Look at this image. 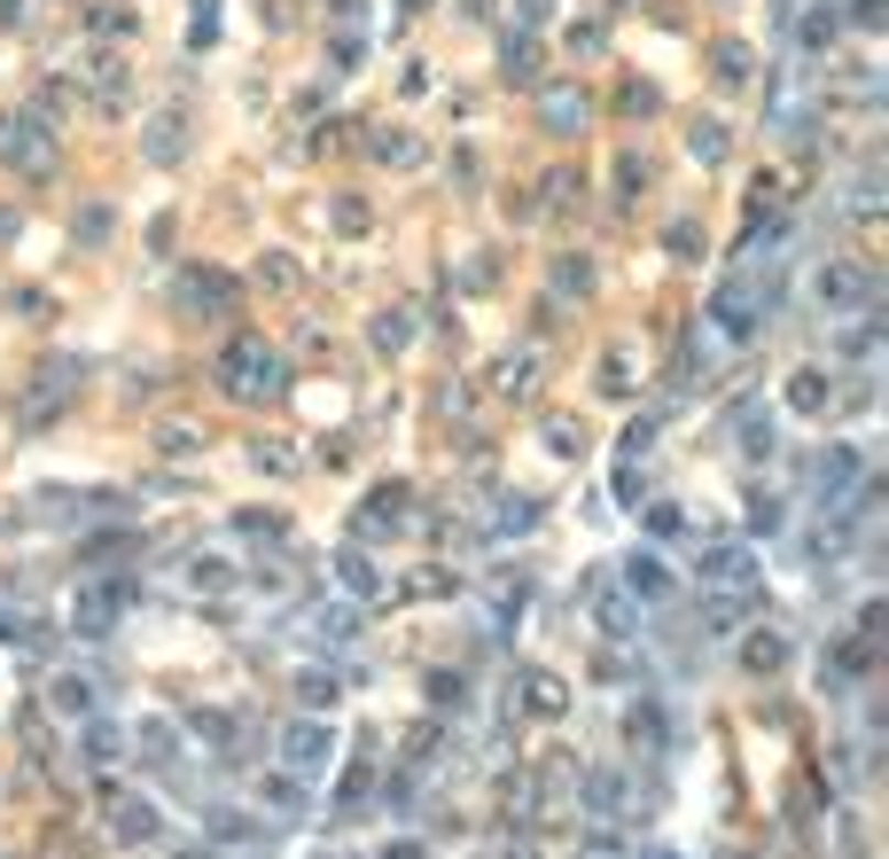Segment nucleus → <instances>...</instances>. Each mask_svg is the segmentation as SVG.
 <instances>
[{
	"instance_id": "nucleus-31",
	"label": "nucleus",
	"mask_w": 889,
	"mask_h": 859,
	"mask_svg": "<svg viewBox=\"0 0 889 859\" xmlns=\"http://www.w3.org/2000/svg\"><path fill=\"white\" fill-rule=\"evenodd\" d=\"M718 63H726V78H749V47H734V40H726V47H718Z\"/></svg>"
},
{
	"instance_id": "nucleus-17",
	"label": "nucleus",
	"mask_w": 889,
	"mask_h": 859,
	"mask_svg": "<svg viewBox=\"0 0 889 859\" xmlns=\"http://www.w3.org/2000/svg\"><path fill=\"white\" fill-rule=\"evenodd\" d=\"M336 570H343V594H360V601H367V594H383V570H375L367 555H343Z\"/></svg>"
},
{
	"instance_id": "nucleus-13",
	"label": "nucleus",
	"mask_w": 889,
	"mask_h": 859,
	"mask_svg": "<svg viewBox=\"0 0 889 859\" xmlns=\"http://www.w3.org/2000/svg\"><path fill=\"white\" fill-rule=\"evenodd\" d=\"M47 696H55V711H63V719H95V679H78V672H63V679L47 687Z\"/></svg>"
},
{
	"instance_id": "nucleus-27",
	"label": "nucleus",
	"mask_w": 889,
	"mask_h": 859,
	"mask_svg": "<svg viewBox=\"0 0 889 859\" xmlns=\"http://www.w3.org/2000/svg\"><path fill=\"white\" fill-rule=\"evenodd\" d=\"M375 344H383V352H398V344H406V313H383V320H375Z\"/></svg>"
},
{
	"instance_id": "nucleus-18",
	"label": "nucleus",
	"mask_w": 889,
	"mask_h": 859,
	"mask_svg": "<svg viewBox=\"0 0 889 859\" xmlns=\"http://www.w3.org/2000/svg\"><path fill=\"white\" fill-rule=\"evenodd\" d=\"M141 750H149V765H172V750H180V735H172L164 719H141V735H133Z\"/></svg>"
},
{
	"instance_id": "nucleus-2",
	"label": "nucleus",
	"mask_w": 889,
	"mask_h": 859,
	"mask_svg": "<svg viewBox=\"0 0 889 859\" xmlns=\"http://www.w3.org/2000/svg\"><path fill=\"white\" fill-rule=\"evenodd\" d=\"M133 601V578H102V586H78V601H70V626H78V641H110V626H118V610Z\"/></svg>"
},
{
	"instance_id": "nucleus-15",
	"label": "nucleus",
	"mask_w": 889,
	"mask_h": 859,
	"mask_svg": "<svg viewBox=\"0 0 889 859\" xmlns=\"http://www.w3.org/2000/svg\"><path fill=\"white\" fill-rule=\"evenodd\" d=\"M351 633H360V610H343V601H336V610H312V641H328V649H343Z\"/></svg>"
},
{
	"instance_id": "nucleus-22",
	"label": "nucleus",
	"mask_w": 889,
	"mask_h": 859,
	"mask_svg": "<svg viewBox=\"0 0 889 859\" xmlns=\"http://www.w3.org/2000/svg\"><path fill=\"white\" fill-rule=\"evenodd\" d=\"M188 305H234V282H227V274H196V282H188Z\"/></svg>"
},
{
	"instance_id": "nucleus-1",
	"label": "nucleus",
	"mask_w": 889,
	"mask_h": 859,
	"mask_svg": "<svg viewBox=\"0 0 889 859\" xmlns=\"http://www.w3.org/2000/svg\"><path fill=\"white\" fill-rule=\"evenodd\" d=\"M219 383L234 399H274L282 391V360L265 352V336H234L227 352H219Z\"/></svg>"
},
{
	"instance_id": "nucleus-11",
	"label": "nucleus",
	"mask_w": 889,
	"mask_h": 859,
	"mask_svg": "<svg viewBox=\"0 0 889 859\" xmlns=\"http://www.w3.org/2000/svg\"><path fill=\"white\" fill-rule=\"evenodd\" d=\"M118 750H125V735H118V727H102V719H86V735H78V765H95V773H110V765H118Z\"/></svg>"
},
{
	"instance_id": "nucleus-6",
	"label": "nucleus",
	"mask_w": 889,
	"mask_h": 859,
	"mask_svg": "<svg viewBox=\"0 0 889 859\" xmlns=\"http://www.w3.org/2000/svg\"><path fill=\"white\" fill-rule=\"evenodd\" d=\"M702 586L710 594H757V555L749 547H710L702 555Z\"/></svg>"
},
{
	"instance_id": "nucleus-3",
	"label": "nucleus",
	"mask_w": 889,
	"mask_h": 859,
	"mask_svg": "<svg viewBox=\"0 0 889 859\" xmlns=\"http://www.w3.org/2000/svg\"><path fill=\"white\" fill-rule=\"evenodd\" d=\"M282 765L289 773H328L336 765V727L328 719H289L282 727Z\"/></svg>"
},
{
	"instance_id": "nucleus-28",
	"label": "nucleus",
	"mask_w": 889,
	"mask_h": 859,
	"mask_svg": "<svg viewBox=\"0 0 889 859\" xmlns=\"http://www.w3.org/2000/svg\"><path fill=\"white\" fill-rule=\"evenodd\" d=\"M578 859H633V851L616 844V836H585V844H578Z\"/></svg>"
},
{
	"instance_id": "nucleus-26",
	"label": "nucleus",
	"mask_w": 889,
	"mask_h": 859,
	"mask_svg": "<svg viewBox=\"0 0 889 859\" xmlns=\"http://www.w3.org/2000/svg\"><path fill=\"white\" fill-rule=\"evenodd\" d=\"M265 805H274V813H297V782H289V773H274V782H265Z\"/></svg>"
},
{
	"instance_id": "nucleus-23",
	"label": "nucleus",
	"mask_w": 889,
	"mask_h": 859,
	"mask_svg": "<svg viewBox=\"0 0 889 859\" xmlns=\"http://www.w3.org/2000/svg\"><path fill=\"white\" fill-rule=\"evenodd\" d=\"M110 805H118V828H125V836H141V844L156 836V813H149V805H133V797H110Z\"/></svg>"
},
{
	"instance_id": "nucleus-14",
	"label": "nucleus",
	"mask_w": 889,
	"mask_h": 859,
	"mask_svg": "<svg viewBox=\"0 0 889 859\" xmlns=\"http://www.w3.org/2000/svg\"><path fill=\"white\" fill-rule=\"evenodd\" d=\"M749 618V594H710L702 601V626H710V641H718V633H734Z\"/></svg>"
},
{
	"instance_id": "nucleus-33",
	"label": "nucleus",
	"mask_w": 889,
	"mask_h": 859,
	"mask_svg": "<svg viewBox=\"0 0 889 859\" xmlns=\"http://www.w3.org/2000/svg\"><path fill=\"white\" fill-rule=\"evenodd\" d=\"M648 859H671V851H648Z\"/></svg>"
},
{
	"instance_id": "nucleus-10",
	"label": "nucleus",
	"mask_w": 889,
	"mask_h": 859,
	"mask_svg": "<svg viewBox=\"0 0 889 859\" xmlns=\"http://www.w3.org/2000/svg\"><path fill=\"white\" fill-rule=\"evenodd\" d=\"M593 626H601L608 641H633V633H640V601H633V594H593Z\"/></svg>"
},
{
	"instance_id": "nucleus-30",
	"label": "nucleus",
	"mask_w": 889,
	"mask_h": 859,
	"mask_svg": "<svg viewBox=\"0 0 889 859\" xmlns=\"http://www.w3.org/2000/svg\"><path fill=\"white\" fill-rule=\"evenodd\" d=\"M850 24H858V32H881V0H850Z\"/></svg>"
},
{
	"instance_id": "nucleus-7",
	"label": "nucleus",
	"mask_w": 889,
	"mask_h": 859,
	"mask_svg": "<svg viewBox=\"0 0 889 859\" xmlns=\"http://www.w3.org/2000/svg\"><path fill=\"white\" fill-rule=\"evenodd\" d=\"M616 578H625V594L640 601V610L671 601V563H663V555H625V570H616Z\"/></svg>"
},
{
	"instance_id": "nucleus-21",
	"label": "nucleus",
	"mask_w": 889,
	"mask_h": 859,
	"mask_svg": "<svg viewBox=\"0 0 889 859\" xmlns=\"http://www.w3.org/2000/svg\"><path fill=\"white\" fill-rule=\"evenodd\" d=\"M742 454H749V461H765V454H772V422H765L757 406L742 414Z\"/></svg>"
},
{
	"instance_id": "nucleus-20",
	"label": "nucleus",
	"mask_w": 889,
	"mask_h": 859,
	"mask_svg": "<svg viewBox=\"0 0 889 859\" xmlns=\"http://www.w3.org/2000/svg\"><path fill=\"white\" fill-rule=\"evenodd\" d=\"M742 656H749V672H780V664H788V641H780V633H757Z\"/></svg>"
},
{
	"instance_id": "nucleus-25",
	"label": "nucleus",
	"mask_w": 889,
	"mask_h": 859,
	"mask_svg": "<svg viewBox=\"0 0 889 859\" xmlns=\"http://www.w3.org/2000/svg\"><path fill=\"white\" fill-rule=\"evenodd\" d=\"M297 696H305V704L320 711V704H336V679H320V672H305V679H297Z\"/></svg>"
},
{
	"instance_id": "nucleus-24",
	"label": "nucleus",
	"mask_w": 889,
	"mask_h": 859,
	"mask_svg": "<svg viewBox=\"0 0 889 859\" xmlns=\"http://www.w3.org/2000/svg\"><path fill=\"white\" fill-rule=\"evenodd\" d=\"M694 156L718 164V156H726V133H718V126H694Z\"/></svg>"
},
{
	"instance_id": "nucleus-8",
	"label": "nucleus",
	"mask_w": 889,
	"mask_h": 859,
	"mask_svg": "<svg viewBox=\"0 0 889 859\" xmlns=\"http://www.w3.org/2000/svg\"><path fill=\"white\" fill-rule=\"evenodd\" d=\"M858 477H866V461H858V454H850V446H835V454H827V461H820V469H812V485H820V508H843V500H850V485H858Z\"/></svg>"
},
{
	"instance_id": "nucleus-32",
	"label": "nucleus",
	"mask_w": 889,
	"mask_h": 859,
	"mask_svg": "<svg viewBox=\"0 0 889 859\" xmlns=\"http://www.w3.org/2000/svg\"><path fill=\"white\" fill-rule=\"evenodd\" d=\"M383 859H421V851H414V844H391V851H383Z\"/></svg>"
},
{
	"instance_id": "nucleus-19",
	"label": "nucleus",
	"mask_w": 889,
	"mask_h": 859,
	"mask_svg": "<svg viewBox=\"0 0 889 859\" xmlns=\"http://www.w3.org/2000/svg\"><path fill=\"white\" fill-rule=\"evenodd\" d=\"M788 406H795V414H820V406H827V376L804 368V376H795V391H788Z\"/></svg>"
},
{
	"instance_id": "nucleus-4",
	"label": "nucleus",
	"mask_w": 889,
	"mask_h": 859,
	"mask_svg": "<svg viewBox=\"0 0 889 859\" xmlns=\"http://www.w3.org/2000/svg\"><path fill=\"white\" fill-rule=\"evenodd\" d=\"M0 164H17V172H47L55 164V141L40 118H9L0 126Z\"/></svg>"
},
{
	"instance_id": "nucleus-5",
	"label": "nucleus",
	"mask_w": 889,
	"mask_h": 859,
	"mask_svg": "<svg viewBox=\"0 0 889 859\" xmlns=\"http://www.w3.org/2000/svg\"><path fill=\"white\" fill-rule=\"evenodd\" d=\"M710 320H718L734 344H749V336H757V320H765V297H757L749 282H726L718 297H710Z\"/></svg>"
},
{
	"instance_id": "nucleus-12",
	"label": "nucleus",
	"mask_w": 889,
	"mask_h": 859,
	"mask_svg": "<svg viewBox=\"0 0 889 859\" xmlns=\"http://www.w3.org/2000/svg\"><path fill=\"white\" fill-rule=\"evenodd\" d=\"M523 704L539 711V719H562V711H570V687H562L555 672H523Z\"/></svg>"
},
{
	"instance_id": "nucleus-9",
	"label": "nucleus",
	"mask_w": 889,
	"mask_h": 859,
	"mask_svg": "<svg viewBox=\"0 0 889 859\" xmlns=\"http://www.w3.org/2000/svg\"><path fill=\"white\" fill-rule=\"evenodd\" d=\"M866 297H874V282H866L858 267H827V274H820V305H827V313H850V305H866Z\"/></svg>"
},
{
	"instance_id": "nucleus-16",
	"label": "nucleus",
	"mask_w": 889,
	"mask_h": 859,
	"mask_svg": "<svg viewBox=\"0 0 889 859\" xmlns=\"http://www.w3.org/2000/svg\"><path fill=\"white\" fill-rule=\"evenodd\" d=\"M616 805H625V782H616V773H593V782H585V813L616 820Z\"/></svg>"
},
{
	"instance_id": "nucleus-29",
	"label": "nucleus",
	"mask_w": 889,
	"mask_h": 859,
	"mask_svg": "<svg viewBox=\"0 0 889 859\" xmlns=\"http://www.w3.org/2000/svg\"><path fill=\"white\" fill-rule=\"evenodd\" d=\"M749 524L772 540V532H780V500H749Z\"/></svg>"
}]
</instances>
